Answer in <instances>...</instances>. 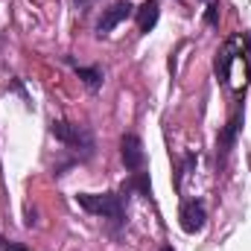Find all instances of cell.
<instances>
[{
    "mask_svg": "<svg viewBox=\"0 0 251 251\" xmlns=\"http://www.w3.org/2000/svg\"><path fill=\"white\" fill-rule=\"evenodd\" d=\"M70 3H73V6H76L79 12H88V9H94V6H97L100 0H70Z\"/></svg>",
    "mask_w": 251,
    "mask_h": 251,
    "instance_id": "obj_13",
    "label": "cell"
},
{
    "mask_svg": "<svg viewBox=\"0 0 251 251\" xmlns=\"http://www.w3.org/2000/svg\"><path fill=\"white\" fill-rule=\"evenodd\" d=\"M204 24H207V26H216V24H219V3H210V6L204 9Z\"/></svg>",
    "mask_w": 251,
    "mask_h": 251,
    "instance_id": "obj_11",
    "label": "cell"
},
{
    "mask_svg": "<svg viewBox=\"0 0 251 251\" xmlns=\"http://www.w3.org/2000/svg\"><path fill=\"white\" fill-rule=\"evenodd\" d=\"M0 176H3V164H0Z\"/></svg>",
    "mask_w": 251,
    "mask_h": 251,
    "instance_id": "obj_17",
    "label": "cell"
},
{
    "mask_svg": "<svg viewBox=\"0 0 251 251\" xmlns=\"http://www.w3.org/2000/svg\"><path fill=\"white\" fill-rule=\"evenodd\" d=\"M120 158H123L126 170H131V173H137V170H143V164H146V152H143V140L137 137V134H123V140H120Z\"/></svg>",
    "mask_w": 251,
    "mask_h": 251,
    "instance_id": "obj_6",
    "label": "cell"
},
{
    "mask_svg": "<svg viewBox=\"0 0 251 251\" xmlns=\"http://www.w3.org/2000/svg\"><path fill=\"white\" fill-rule=\"evenodd\" d=\"M76 201H79L82 210L108 219L114 228L126 225V207H123V196L120 193H79Z\"/></svg>",
    "mask_w": 251,
    "mask_h": 251,
    "instance_id": "obj_2",
    "label": "cell"
},
{
    "mask_svg": "<svg viewBox=\"0 0 251 251\" xmlns=\"http://www.w3.org/2000/svg\"><path fill=\"white\" fill-rule=\"evenodd\" d=\"M0 251H26L24 243H12V240H0Z\"/></svg>",
    "mask_w": 251,
    "mask_h": 251,
    "instance_id": "obj_12",
    "label": "cell"
},
{
    "mask_svg": "<svg viewBox=\"0 0 251 251\" xmlns=\"http://www.w3.org/2000/svg\"><path fill=\"white\" fill-rule=\"evenodd\" d=\"M178 219H181V231L184 234H199L207 222V210H204V201L201 199H190L181 204L178 210Z\"/></svg>",
    "mask_w": 251,
    "mask_h": 251,
    "instance_id": "obj_5",
    "label": "cell"
},
{
    "mask_svg": "<svg viewBox=\"0 0 251 251\" xmlns=\"http://www.w3.org/2000/svg\"><path fill=\"white\" fill-rule=\"evenodd\" d=\"M50 134L62 146L76 152V164L91 161L94 152H97V140H94V134H91L88 126H76V123H67V120H53L50 123Z\"/></svg>",
    "mask_w": 251,
    "mask_h": 251,
    "instance_id": "obj_1",
    "label": "cell"
},
{
    "mask_svg": "<svg viewBox=\"0 0 251 251\" xmlns=\"http://www.w3.org/2000/svg\"><path fill=\"white\" fill-rule=\"evenodd\" d=\"M134 15V6L128 3V0H117V3H111L108 9H102V15H100V21H97V35L102 38V35H108L117 24H123L126 18H131Z\"/></svg>",
    "mask_w": 251,
    "mask_h": 251,
    "instance_id": "obj_4",
    "label": "cell"
},
{
    "mask_svg": "<svg viewBox=\"0 0 251 251\" xmlns=\"http://www.w3.org/2000/svg\"><path fill=\"white\" fill-rule=\"evenodd\" d=\"M161 251H176V249H173V246H164V249H161Z\"/></svg>",
    "mask_w": 251,
    "mask_h": 251,
    "instance_id": "obj_16",
    "label": "cell"
},
{
    "mask_svg": "<svg viewBox=\"0 0 251 251\" xmlns=\"http://www.w3.org/2000/svg\"><path fill=\"white\" fill-rule=\"evenodd\" d=\"M12 88H15V91H18V94H21V97L26 100V91H24V85H21V79H12Z\"/></svg>",
    "mask_w": 251,
    "mask_h": 251,
    "instance_id": "obj_14",
    "label": "cell"
},
{
    "mask_svg": "<svg viewBox=\"0 0 251 251\" xmlns=\"http://www.w3.org/2000/svg\"><path fill=\"white\" fill-rule=\"evenodd\" d=\"M237 47H240V38H231V41H225V47L216 53V76H219L222 85L231 82V64H234V59L243 56V53H237Z\"/></svg>",
    "mask_w": 251,
    "mask_h": 251,
    "instance_id": "obj_7",
    "label": "cell"
},
{
    "mask_svg": "<svg viewBox=\"0 0 251 251\" xmlns=\"http://www.w3.org/2000/svg\"><path fill=\"white\" fill-rule=\"evenodd\" d=\"M243 44H246V50H249V56H246V59L251 62V35H246V38H243Z\"/></svg>",
    "mask_w": 251,
    "mask_h": 251,
    "instance_id": "obj_15",
    "label": "cell"
},
{
    "mask_svg": "<svg viewBox=\"0 0 251 251\" xmlns=\"http://www.w3.org/2000/svg\"><path fill=\"white\" fill-rule=\"evenodd\" d=\"M134 15H137V29L140 32H152L158 18H161V3L158 0H146V3H140L134 9Z\"/></svg>",
    "mask_w": 251,
    "mask_h": 251,
    "instance_id": "obj_8",
    "label": "cell"
},
{
    "mask_svg": "<svg viewBox=\"0 0 251 251\" xmlns=\"http://www.w3.org/2000/svg\"><path fill=\"white\" fill-rule=\"evenodd\" d=\"M240 128H243V108H237V111L231 114V120H228V126H225V128L219 131V137H216V164H219V167H222V164L228 161L231 149L237 146Z\"/></svg>",
    "mask_w": 251,
    "mask_h": 251,
    "instance_id": "obj_3",
    "label": "cell"
},
{
    "mask_svg": "<svg viewBox=\"0 0 251 251\" xmlns=\"http://www.w3.org/2000/svg\"><path fill=\"white\" fill-rule=\"evenodd\" d=\"M131 190H137L140 196H152L149 173H140V170H137V173H134V176H131V178H128V181L123 184V196H126V193H131Z\"/></svg>",
    "mask_w": 251,
    "mask_h": 251,
    "instance_id": "obj_10",
    "label": "cell"
},
{
    "mask_svg": "<svg viewBox=\"0 0 251 251\" xmlns=\"http://www.w3.org/2000/svg\"><path fill=\"white\" fill-rule=\"evenodd\" d=\"M70 64H73V62H70ZM73 70H76V76L82 79V85H85L88 91H100V88H102V82H105L102 67H82V64H73Z\"/></svg>",
    "mask_w": 251,
    "mask_h": 251,
    "instance_id": "obj_9",
    "label": "cell"
}]
</instances>
